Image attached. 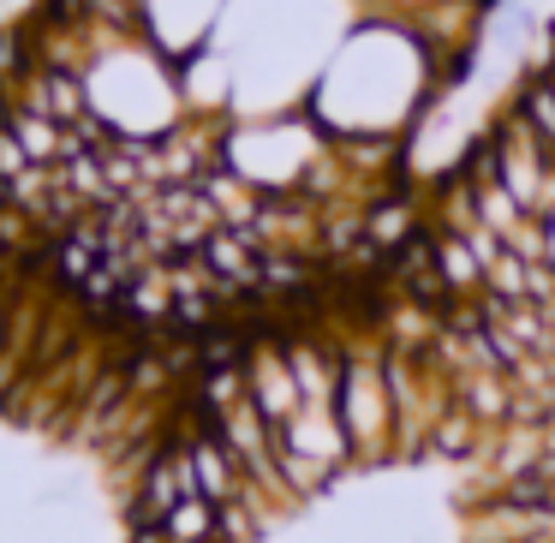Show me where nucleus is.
Listing matches in <instances>:
<instances>
[{
  "mask_svg": "<svg viewBox=\"0 0 555 543\" xmlns=\"http://www.w3.org/2000/svg\"><path fill=\"white\" fill-rule=\"evenodd\" d=\"M335 418L347 430L359 466L395 454V388H388L383 352H340V376H335Z\"/></svg>",
  "mask_w": 555,
  "mask_h": 543,
  "instance_id": "obj_1",
  "label": "nucleus"
}]
</instances>
